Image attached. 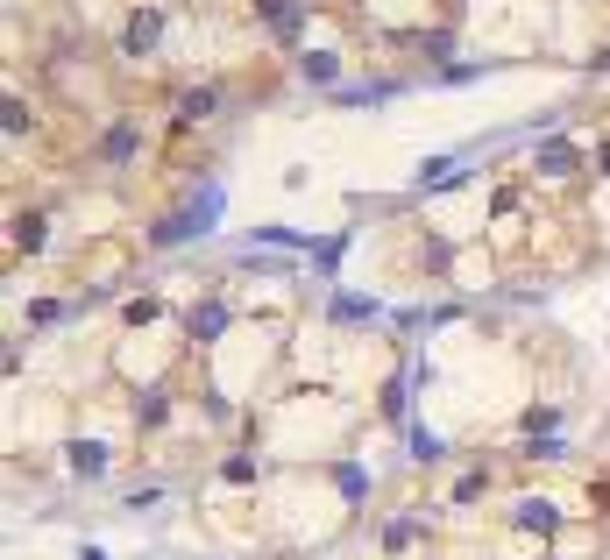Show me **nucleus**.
I'll return each mask as SVG.
<instances>
[{
    "mask_svg": "<svg viewBox=\"0 0 610 560\" xmlns=\"http://www.w3.org/2000/svg\"><path fill=\"white\" fill-rule=\"evenodd\" d=\"M157 29H164V15H157V8H142V15L128 22V36H121V43H128V57H142L149 43H157Z\"/></svg>",
    "mask_w": 610,
    "mask_h": 560,
    "instance_id": "obj_1",
    "label": "nucleus"
},
{
    "mask_svg": "<svg viewBox=\"0 0 610 560\" xmlns=\"http://www.w3.org/2000/svg\"><path fill=\"white\" fill-rule=\"evenodd\" d=\"M540 171H554V178H568V171H575V149H568V142H554V149H540Z\"/></svg>",
    "mask_w": 610,
    "mask_h": 560,
    "instance_id": "obj_2",
    "label": "nucleus"
},
{
    "mask_svg": "<svg viewBox=\"0 0 610 560\" xmlns=\"http://www.w3.org/2000/svg\"><path fill=\"white\" fill-rule=\"evenodd\" d=\"M178 114H185V121H206V114H213V93H185Z\"/></svg>",
    "mask_w": 610,
    "mask_h": 560,
    "instance_id": "obj_3",
    "label": "nucleus"
},
{
    "mask_svg": "<svg viewBox=\"0 0 610 560\" xmlns=\"http://www.w3.org/2000/svg\"><path fill=\"white\" fill-rule=\"evenodd\" d=\"M71 468H79V475H100V468H107V454H100V447H79V454H71Z\"/></svg>",
    "mask_w": 610,
    "mask_h": 560,
    "instance_id": "obj_4",
    "label": "nucleus"
}]
</instances>
